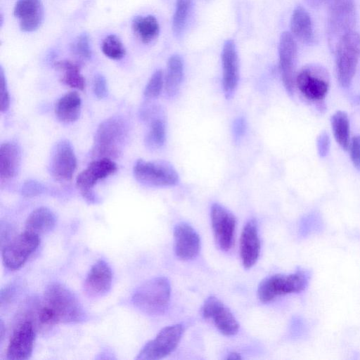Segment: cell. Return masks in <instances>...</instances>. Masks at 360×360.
<instances>
[{"mask_svg":"<svg viewBox=\"0 0 360 360\" xmlns=\"http://www.w3.org/2000/svg\"><path fill=\"white\" fill-rule=\"evenodd\" d=\"M44 306L51 311L55 323H77L84 316L83 309L75 295L59 283H53L45 290Z\"/></svg>","mask_w":360,"mask_h":360,"instance_id":"1","label":"cell"},{"mask_svg":"<svg viewBox=\"0 0 360 360\" xmlns=\"http://www.w3.org/2000/svg\"><path fill=\"white\" fill-rule=\"evenodd\" d=\"M171 295L169 280L164 276L153 278L140 285L132 296L134 306L143 313L157 316L167 309Z\"/></svg>","mask_w":360,"mask_h":360,"instance_id":"2","label":"cell"},{"mask_svg":"<svg viewBox=\"0 0 360 360\" xmlns=\"http://www.w3.org/2000/svg\"><path fill=\"white\" fill-rule=\"evenodd\" d=\"M127 134L126 122L112 117L101 123L94 137L93 155L98 158H114L120 153Z\"/></svg>","mask_w":360,"mask_h":360,"instance_id":"3","label":"cell"},{"mask_svg":"<svg viewBox=\"0 0 360 360\" xmlns=\"http://www.w3.org/2000/svg\"><path fill=\"white\" fill-rule=\"evenodd\" d=\"M336 75L342 87L350 85L360 58V35L351 31L335 46Z\"/></svg>","mask_w":360,"mask_h":360,"instance_id":"4","label":"cell"},{"mask_svg":"<svg viewBox=\"0 0 360 360\" xmlns=\"http://www.w3.org/2000/svg\"><path fill=\"white\" fill-rule=\"evenodd\" d=\"M309 274L297 270L290 274H275L263 279L257 288V297L262 302L290 293L300 292L308 285Z\"/></svg>","mask_w":360,"mask_h":360,"instance_id":"5","label":"cell"},{"mask_svg":"<svg viewBox=\"0 0 360 360\" xmlns=\"http://www.w3.org/2000/svg\"><path fill=\"white\" fill-rule=\"evenodd\" d=\"M356 21L354 0H328V37L335 48L340 39L351 31Z\"/></svg>","mask_w":360,"mask_h":360,"instance_id":"6","label":"cell"},{"mask_svg":"<svg viewBox=\"0 0 360 360\" xmlns=\"http://www.w3.org/2000/svg\"><path fill=\"white\" fill-rule=\"evenodd\" d=\"M39 243V236L27 231L13 237L2 248L4 266L13 271L20 269L37 250Z\"/></svg>","mask_w":360,"mask_h":360,"instance_id":"7","label":"cell"},{"mask_svg":"<svg viewBox=\"0 0 360 360\" xmlns=\"http://www.w3.org/2000/svg\"><path fill=\"white\" fill-rule=\"evenodd\" d=\"M183 333L184 327L179 323L163 328L154 339L143 346L136 359L158 360L167 356L176 348Z\"/></svg>","mask_w":360,"mask_h":360,"instance_id":"8","label":"cell"},{"mask_svg":"<svg viewBox=\"0 0 360 360\" xmlns=\"http://www.w3.org/2000/svg\"><path fill=\"white\" fill-rule=\"evenodd\" d=\"M134 174L140 183L150 186H171L179 181L176 170L165 162L139 160L134 165Z\"/></svg>","mask_w":360,"mask_h":360,"instance_id":"9","label":"cell"},{"mask_svg":"<svg viewBox=\"0 0 360 360\" xmlns=\"http://www.w3.org/2000/svg\"><path fill=\"white\" fill-rule=\"evenodd\" d=\"M117 165L110 158H98L91 162L77 177L76 184L83 197L89 202L95 201L93 188L97 182L112 174Z\"/></svg>","mask_w":360,"mask_h":360,"instance_id":"10","label":"cell"},{"mask_svg":"<svg viewBox=\"0 0 360 360\" xmlns=\"http://www.w3.org/2000/svg\"><path fill=\"white\" fill-rule=\"evenodd\" d=\"M295 85L301 94L311 101L323 100L329 89L326 72L316 66L303 68L296 75Z\"/></svg>","mask_w":360,"mask_h":360,"instance_id":"11","label":"cell"},{"mask_svg":"<svg viewBox=\"0 0 360 360\" xmlns=\"http://www.w3.org/2000/svg\"><path fill=\"white\" fill-rule=\"evenodd\" d=\"M212 228L218 247L229 251L233 245L236 220L225 207L214 203L211 207Z\"/></svg>","mask_w":360,"mask_h":360,"instance_id":"12","label":"cell"},{"mask_svg":"<svg viewBox=\"0 0 360 360\" xmlns=\"http://www.w3.org/2000/svg\"><path fill=\"white\" fill-rule=\"evenodd\" d=\"M279 67L283 83L289 94H292L295 85L297 44L291 33L283 32L278 44Z\"/></svg>","mask_w":360,"mask_h":360,"instance_id":"13","label":"cell"},{"mask_svg":"<svg viewBox=\"0 0 360 360\" xmlns=\"http://www.w3.org/2000/svg\"><path fill=\"white\" fill-rule=\"evenodd\" d=\"M202 315L206 319L212 320L215 327L224 335H236L239 324L235 316L224 303L214 296L209 297L202 307Z\"/></svg>","mask_w":360,"mask_h":360,"instance_id":"14","label":"cell"},{"mask_svg":"<svg viewBox=\"0 0 360 360\" xmlns=\"http://www.w3.org/2000/svg\"><path fill=\"white\" fill-rule=\"evenodd\" d=\"M35 338L34 326L32 321L25 320L14 329L9 340L6 357L9 360H25L32 353Z\"/></svg>","mask_w":360,"mask_h":360,"instance_id":"15","label":"cell"},{"mask_svg":"<svg viewBox=\"0 0 360 360\" xmlns=\"http://www.w3.org/2000/svg\"><path fill=\"white\" fill-rule=\"evenodd\" d=\"M77 167V158L71 144L67 141L59 142L51 162V173L58 181L72 179Z\"/></svg>","mask_w":360,"mask_h":360,"instance_id":"16","label":"cell"},{"mask_svg":"<svg viewBox=\"0 0 360 360\" xmlns=\"http://www.w3.org/2000/svg\"><path fill=\"white\" fill-rule=\"evenodd\" d=\"M174 252L184 260L195 258L200 248V239L195 229L189 224L180 223L174 230Z\"/></svg>","mask_w":360,"mask_h":360,"instance_id":"17","label":"cell"},{"mask_svg":"<svg viewBox=\"0 0 360 360\" xmlns=\"http://www.w3.org/2000/svg\"><path fill=\"white\" fill-rule=\"evenodd\" d=\"M112 274L109 265L103 260L97 261L89 270L84 281L85 292L97 297L106 294L110 289Z\"/></svg>","mask_w":360,"mask_h":360,"instance_id":"18","label":"cell"},{"mask_svg":"<svg viewBox=\"0 0 360 360\" xmlns=\"http://www.w3.org/2000/svg\"><path fill=\"white\" fill-rule=\"evenodd\" d=\"M222 84L226 97H230L235 91L239 77L238 58L235 43L226 40L221 52Z\"/></svg>","mask_w":360,"mask_h":360,"instance_id":"19","label":"cell"},{"mask_svg":"<svg viewBox=\"0 0 360 360\" xmlns=\"http://www.w3.org/2000/svg\"><path fill=\"white\" fill-rule=\"evenodd\" d=\"M13 13L19 20L20 30L26 32L38 29L44 18L41 0H18Z\"/></svg>","mask_w":360,"mask_h":360,"instance_id":"20","label":"cell"},{"mask_svg":"<svg viewBox=\"0 0 360 360\" xmlns=\"http://www.w3.org/2000/svg\"><path fill=\"white\" fill-rule=\"evenodd\" d=\"M260 252V241L257 224L248 221L243 227L240 239V255L243 266L251 268L257 262Z\"/></svg>","mask_w":360,"mask_h":360,"instance_id":"21","label":"cell"},{"mask_svg":"<svg viewBox=\"0 0 360 360\" xmlns=\"http://www.w3.org/2000/svg\"><path fill=\"white\" fill-rule=\"evenodd\" d=\"M20 162V150L15 143L7 141L0 147V177L1 181L13 178Z\"/></svg>","mask_w":360,"mask_h":360,"instance_id":"22","label":"cell"},{"mask_svg":"<svg viewBox=\"0 0 360 360\" xmlns=\"http://www.w3.org/2000/svg\"><path fill=\"white\" fill-rule=\"evenodd\" d=\"M290 30L293 37L300 42L309 44L313 41L314 31L311 17L301 6H297L292 12Z\"/></svg>","mask_w":360,"mask_h":360,"instance_id":"23","label":"cell"},{"mask_svg":"<svg viewBox=\"0 0 360 360\" xmlns=\"http://www.w3.org/2000/svg\"><path fill=\"white\" fill-rule=\"evenodd\" d=\"M56 225V217L49 208L40 207L33 210L26 219L25 231L39 236L51 231Z\"/></svg>","mask_w":360,"mask_h":360,"instance_id":"24","label":"cell"},{"mask_svg":"<svg viewBox=\"0 0 360 360\" xmlns=\"http://www.w3.org/2000/svg\"><path fill=\"white\" fill-rule=\"evenodd\" d=\"M81 106L79 95L75 91L70 92L58 101L55 108L56 115L63 122H73L79 117Z\"/></svg>","mask_w":360,"mask_h":360,"instance_id":"25","label":"cell"},{"mask_svg":"<svg viewBox=\"0 0 360 360\" xmlns=\"http://www.w3.org/2000/svg\"><path fill=\"white\" fill-rule=\"evenodd\" d=\"M184 65L179 55H172L167 61L165 79V89L169 96H174L181 84Z\"/></svg>","mask_w":360,"mask_h":360,"instance_id":"26","label":"cell"},{"mask_svg":"<svg viewBox=\"0 0 360 360\" xmlns=\"http://www.w3.org/2000/svg\"><path fill=\"white\" fill-rule=\"evenodd\" d=\"M54 66L63 72L60 79L62 83L79 90H83L85 88V79L80 73L79 63L70 60H60L56 61Z\"/></svg>","mask_w":360,"mask_h":360,"instance_id":"27","label":"cell"},{"mask_svg":"<svg viewBox=\"0 0 360 360\" xmlns=\"http://www.w3.org/2000/svg\"><path fill=\"white\" fill-rule=\"evenodd\" d=\"M132 30L143 43L148 44L158 37L160 26L153 15L136 16L132 21Z\"/></svg>","mask_w":360,"mask_h":360,"instance_id":"28","label":"cell"},{"mask_svg":"<svg viewBox=\"0 0 360 360\" xmlns=\"http://www.w3.org/2000/svg\"><path fill=\"white\" fill-rule=\"evenodd\" d=\"M331 127L333 135L340 147L347 150L349 147V121L347 113L336 111L331 117Z\"/></svg>","mask_w":360,"mask_h":360,"instance_id":"29","label":"cell"},{"mask_svg":"<svg viewBox=\"0 0 360 360\" xmlns=\"http://www.w3.org/2000/svg\"><path fill=\"white\" fill-rule=\"evenodd\" d=\"M166 129L162 120H154L150 126L149 131L146 137V143L150 149L161 148L165 141Z\"/></svg>","mask_w":360,"mask_h":360,"instance_id":"30","label":"cell"},{"mask_svg":"<svg viewBox=\"0 0 360 360\" xmlns=\"http://www.w3.org/2000/svg\"><path fill=\"white\" fill-rule=\"evenodd\" d=\"M101 49L105 56L112 60H120L126 53L122 41L115 34H110L104 39Z\"/></svg>","mask_w":360,"mask_h":360,"instance_id":"31","label":"cell"},{"mask_svg":"<svg viewBox=\"0 0 360 360\" xmlns=\"http://www.w3.org/2000/svg\"><path fill=\"white\" fill-rule=\"evenodd\" d=\"M191 6V0H176L172 20V30L175 34H179L185 27Z\"/></svg>","mask_w":360,"mask_h":360,"instance_id":"32","label":"cell"},{"mask_svg":"<svg viewBox=\"0 0 360 360\" xmlns=\"http://www.w3.org/2000/svg\"><path fill=\"white\" fill-rule=\"evenodd\" d=\"M73 53L82 60H89L91 56V49L89 34H79L72 45Z\"/></svg>","mask_w":360,"mask_h":360,"instance_id":"33","label":"cell"},{"mask_svg":"<svg viewBox=\"0 0 360 360\" xmlns=\"http://www.w3.org/2000/svg\"><path fill=\"white\" fill-rule=\"evenodd\" d=\"M165 86V79L161 70H156L147 83L143 94L148 98L158 96Z\"/></svg>","mask_w":360,"mask_h":360,"instance_id":"34","label":"cell"},{"mask_svg":"<svg viewBox=\"0 0 360 360\" xmlns=\"http://www.w3.org/2000/svg\"><path fill=\"white\" fill-rule=\"evenodd\" d=\"M0 86H1V111L5 112L6 111L10 105V96L9 93L7 88L6 80L4 76V70L2 68L0 70Z\"/></svg>","mask_w":360,"mask_h":360,"instance_id":"35","label":"cell"},{"mask_svg":"<svg viewBox=\"0 0 360 360\" xmlns=\"http://www.w3.org/2000/svg\"><path fill=\"white\" fill-rule=\"evenodd\" d=\"M93 91L98 98H103L108 94L105 78L102 75H96L93 82Z\"/></svg>","mask_w":360,"mask_h":360,"instance_id":"36","label":"cell"},{"mask_svg":"<svg viewBox=\"0 0 360 360\" xmlns=\"http://www.w3.org/2000/svg\"><path fill=\"white\" fill-rule=\"evenodd\" d=\"M350 157L354 166L360 170V136H354L349 144Z\"/></svg>","mask_w":360,"mask_h":360,"instance_id":"37","label":"cell"},{"mask_svg":"<svg viewBox=\"0 0 360 360\" xmlns=\"http://www.w3.org/2000/svg\"><path fill=\"white\" fill-rule=\"evenodd\" d=\"M245 122L240 117L238 118L233 123V131L236 139H240L245 133Z\"/></svg>","mask_w":360,"mask_h":360,"instance_id":"38","label":"cell"},{"mask_svg":"<svg viewBox=\"0 0 360 360\" xmlns=\"http://www.w3.org/2000/svg\"><path fill=\"white\" fill-rule=\"evenodd\" d=\"M318 146L319 153L321 155H326L329 147V140L327 135L321 134L320 136V138H319L318 141Z\"/></svg>","mask_w":360,"mask_h":360,"instance_id":"39","label":"cell"},{"mask_svg":"<svg viewBox=\"0 0 360 360\" xmlns=\"http://www.w3.org/2000/svg\"><path fill=\"white\" fill-rule=\"evenodd\" d=\"M13 290L10 287H6L1 290V304L7 302L12 297Z\"/></svg>","mask_w":360,"mask_h":360,"instance_id":"40","label":"cell"},{"mask_svg":"<svg viewBox=\"0 0 360 360\" xmlns=\"http://www.w3.org/2000/svg\"><path fill=\"white\" fill-rule=\"evenodd\" d=\"M323 0H306L307 3L313 8L319 6Z\"/></svg>","mask_w":360,"mask_h":360,"instance_id":"41","label":"cell"},{"mask_svg":"<svg viewBox=\"0 0 360 360\" xmlns=\"http://www.w3.org/2000/svg\"><path fill=\"white\" fill-rule=\"evenodd\" d=\"M226 359H241V356L239 354L236 352H231L227 355Z\"/></svg>","mask_w":360,"mask_h":360,"instance_id":"42","label":"cell"}]
</instances>
